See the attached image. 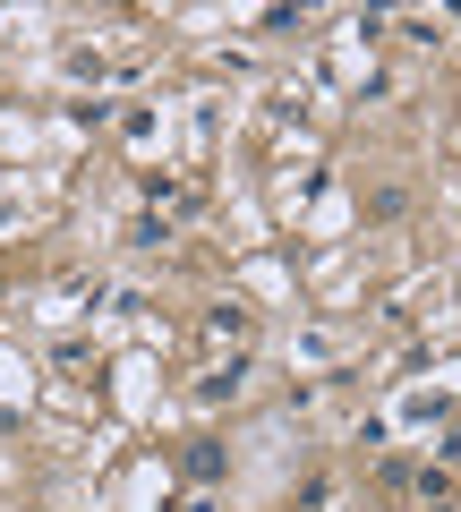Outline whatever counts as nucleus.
Listing matches in <instances>:
<instances>
[{
  "mask_svg": "<svg viewBox=\"0 0 461 512\" xmlns=\"http://www.w3.org/2000/svg\"><path fill=\"white\" fill-rule=\"evenodd\" d=\"M351 342H359L351 325H316V333H299V342H291V359H299V367H333Z\"/></svg>",
  "mask_w": 461,
  "mask_h": 512,
  "instance_id": "2",
  "label": "nucleus"
},
{
  "mask_svg": "<svg viewBox=\"0 0 461 512\" xmlns=\"http://www.w3.org/2000/svg\"><path fill=\"white\" fill-rule=\"evenodd\" d=\"M248 384V359H231V367H205V384H197V410H222L231 393Z\"/></svg>",
  "mask_w": 461,
  "mask_h": 512,
  "instance_id": "3",
  "label": "nucleus"
},
{
  "mask_svg": "<svg viewBox=\"0 0 461 512\" xmlns=\"http://www.w3.org/2000/svg\"><path fill=\"white\" fill-rule=\"evenodd\" d=\"M35 205H43V180H26V171H9V180H0V239L18 231V222H35Z\"/></svg>",
  "mask_w": 461,
  "mask_h": 512,
  "instance_id": "1",
  "label": "nucleus"
},
{
  "mask_svg": "<svg viewBox=\"0 0 461 512\" xmlns=\"http://www.w3.org/2000/svg\"><path fill=\"white\" fill-rule=\"evenodd\" d=\"M436 453H444V461H461V427H453V436H444V444H436Z\"/></svg>",
  "mask_w": 461,
  "mask_h": 512,
  "instance_id": "4",
  "label": "nucleus"
},
{
  "mask_svg": "<svg viewBox=\"0 0 461 512\" xmlns=\"http://www.w3.org/2000/svg\"><path fill=\"white\" fill-rule=\"evenodd\" d=\"M427 512H461V504H427Z\"/></svg>",
  "mask_w": 461,
  "mask_h": 512,
  "instance_id": "5",
  "label": "nucleus"
}]
</instances>
